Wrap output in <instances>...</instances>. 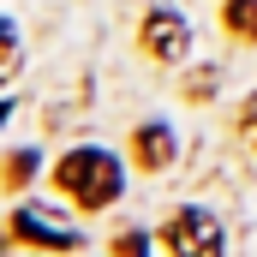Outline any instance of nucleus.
<instances>
[{
    "mask_svg": "<svg viewBox=\"0 0 257 257\" xmlns=\"http://www.w3.org/2000/svg\"><path fill=\"white\" fill-rule=\"evenodd\" d=\"M30 174H36V156H30V150H18V156H12V186H24Z\"/></svg>",
    "mask_w": 257,
    "mask_h": 257,
    "instance_id": "0eeeda50",
    "label": "nucleus"
},
{
    "mask_svg": "<svg viewBox=\"0 0 257 257\" xmlns=\"http://www.w3.org/2000/svg\"><path fill=\"white\" fill-rule=\"evenodd\" d=\"M186 36H192L186 18L168 12V6H156V12L144 18V48H150L156 60H180V54H186Z\"/></svg>",
    "mask_w": 257,
    "mask_h": 257,
    "instance_id": "7ed1b4c3",
    "label": "nucleus"
},
{
    "mask_svg": "<svg viewBox=\"0 0 257 257\" xmlns=\"http://www.w3.org/2000/svg\"><path fill=\"white\" fill-rule=\"evenodd\" d=\"M132 150H138V162H144V168H168V162H174V132L150 120V126H138Z\"/></svg>",
    "mask_w": 257,
    "mask_h": 257,
    "instance_id": "39448f33",
    "label": "nucleus"
},
{
    "mask_svg": "<svg viewBox=\"0 0 257 257\" xmlns=\"http://www.w3.org/2000/svg\"><path fill=\"white\" fill-rule=\"evenodd\" d=\"M227 30L257 42V0H227Z\"/></svg>",
    "mask_w": 257,
    "mask_h": 257,
    "instance_id": "423d86ee",
    "label": "nucleus"
},
{
    "mask_svg": "<svg viewBox=\"0 0 257 257\" xmlns=\"http://www.w3.org/2000/svg\"><path fill=\"white\" fill-rule=\"evenodd\" d=\"M168 245H174V257H221V227H215V215L186 209V215H174Z\"/></svg>",
    "mask_w": 257,
    "mask_h": 257,
    "instance_id": "f03ea898",
    "label": "nucleus"
},
{
    "mask_svg": "<svg viewBox=\"0 0 257 257\" xmlns=\"http://www.w3.org/2000/svg\"><path fill=\"white\" fill-rule=\"evenodd\" d=\"M12 233H18V239H42V245H54V251L72 245V227H54L48 209H18V215H12Z\"/></svg>",
    "mask_w": 257,
    "mask_h": 257,
    "instance_id": "20e7f679",
    "label": "nucleus"
},
{
    "mask_svg": "<svg viewBox=\"0 0 257 257\" xmlns=\"http://www.w3.org/2000/svg\"><path fill=\"white\" fill-rule=\"evenodd\" d=\"M54 180H60L84 209H102V203L120 197V162H114L108 150H72L60 168H54Z\"/></svg>",
    "mask_w": 257,
    "mask_h": 257,
    "instance_id": "f257e3e1",
    "label": "nucleus"
},
{
    "mask_svg": "<svg viewBox=\"0 0 257 257\" xmlns=\"http://www.w3.org/2000/svg\"><path fill=\"white\" fill-rule=\"evenodd\" d=\"M245 138H251V144H257V96H251V102H245Z\"/></svg>",
    "mask_w": 257,
    "mask_h": 257,
    "instance_id": "6e6552de",
    "label": "nucleus"
}]
</instances>
